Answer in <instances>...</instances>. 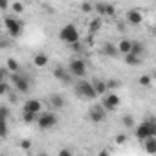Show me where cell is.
<instances>
[{"mask_svg": "<svg viewBox=\"0 0 156 156\" xmlns=\"http://www.w3.org/2000/svg\"><path fill=\"white\" fill-rule=\"evenodd\" d=\"M147 136H156V121H154L152 118L136 127V138H138L140 141H143Z\"/></svg>", "mask_w": 156, "mask_h": 156, "instance_id": "cell-1", "label": "cell"}, {"mask_svg": "<svg viewBox=\"0 0 156 156\" xmlns=\"http://www.w3.org/2000/svg\"><path fill=\"white\" fill-rule=\"evenodd\" d=\"M59 39L64 42V44H72V42H77L81 41L79 37V31H77V28L73 24H66L61 31H59Z\"/></svg>", "mask_w": 156, "mask_h": 156, "instance_id": "cell-2", "label": "cell"}, {"mask_svg": "<svg viewBox=\"0 0 156 156\" xmlns=\"http://www.w3.org/2000/svg\"><path fill=\"white\" fill-rule=\"evenodd\" d=\"M11 83H13V87L20 92V94H28L30 92V77L28 75H24V73H20V72H13V75H11Z\"/></svg>", "mask_w": 156, "mask_h": 156, "instance_id": "cell-3", "label": "cell"}, {"mask_svg": "<svg viewBox=\"0 0 156 156\" xmlns=\"http://www.w3.org/2000/svg\"><path fill=\"white\" fill-rule=\"evenodd\" d=\"M4 26H6L9 37H11V39H17V37H20V33H22L24 22H20V20H17V19H13V17H6V19H4Z\"/></svg>", "mask_w": 156, "mask_h": 156, "instance_id": "cell-4", "label": "cell"}, {"mask_svg": "<svg viewBox=\"0 0 156 156\" xmlns=\"http://www.w3.org/2000/svg\"><path fill=\"white\" fill-rule=\"evenodd\" d=\"M75 94L79 96V98H85V99H94V98H98V94H96L92 83H88V81H85V79L77 83V87H75Z\"/></svg>", "mask_w": 156, "mask_h": 156, "instance_id": "cell-5", "label": "cell"}, {"mask_svg": "<svg viewBox=\"0 0 156 156\" xmlns=\"http://www.w3.org/2000/svg\"><path fill=\"white\" fill-rule=\"evenodd\" d=\"M57 116L53 112H42L41 116H37V125L42 129V130H50L57 125Z\"/></svg>", "mask_w": 156, "mask_h": 156, "instance_id": "cell-6", "label": "cell"}, {"mask_svg": "<svg viewBox=\"0 0 156 156\" xmlns=\"http://www.w3.org/2000/svg\"><path fill=\"white\" fill-rule=\"evenodd\" d=\"M68 72L72 73V77H85L87 73V62L83 59H72L70 64H68Z\"/></svg>", "mask_w": 156, "mask_h": 156, "instance_id": "cell-7", "label": "cell"}, {"mask_svg": "<svg viewBox=\"0 0 156 156\" xmlns=\"http://www.w3.org/2000/svg\"><path fill=\"white\" fill-rule=\"evenodd\" d=\"M103 96H105V98H103V101H101L103 108H105L107 112H114V110L119 107V96H118V94H114L112 90H110L108 94L105 92Z\"/></svg>", "mask_w": 156, "mask_h": 156, "instance_id": "cell-8", "label": "cell"}, {"mask_svg": "<svg viewBox=\"0 0 156 156\" xmlns=\"http://www.w3.org/2000/svg\"><path fill=\"white\" fill-rule=\"evenodd\" d=\"M88 118H90L92 123H101V121H105V118H107V110L103 108V105H94V107H90V110H88Z\"/></svg>", "mask_w": 156, "mask_h": 156, "instance_id": "cell-9", "label": "cell"}, {"mask_svg": "<svg viewBox=\"0 0 156 156\" xmlns=\"http://www.w3.org/2000/svg\"><path fill=\"white\" fill-rule=\"evenodd\" d=\"M53 77L55 79H59V81H62V83H72V73L66 70V68H62V66H55L53 68Z\"/></svg>", "mask_w": 156, "mask_h": 156, "instance_id": "cell-10", "label": "cell"}, {"mask_svg": "<svg viewBox=\"0 0 156 156\" xmlns=\"http://www.w3.org/2000/svg\"><path fill=\"white\" fill-rule=\"evenodd\" d=\"M127 22H129L130 26H140V24L143 22V15H141V11H138V9H130V11L127 13Z\"/></svg>", "mask_w": 156, "mask_h": 156, "instance_id": "cell-11", "label": "cell"}, {"mask_svg": "<svg viewBox=\"0 0 156 156\" xmlns=\"http://www.w3.org/2000/svg\"><path fill=\"white\" fill-rule=\"evenodd\" d=\"M24 110L26 112H33V114H39L42 110V103L39 99H28L24 103Z\"/></svg>", "mask_w": 156, "mask_h": 156, "instance_id": "cell-12", "label": "cell"}, {"mask_svg": "<svg viewBox=\"0 0 156 156\" xmlns=\"http://www.w3.org/2000/svg\"><path fill=\"white\" fill-rule=\"evenodd\" d=\"M101 53H103L105 57H116L119 51H118V46H116V44H112V42H105V44L101 46Z\"/></svg>", "mask_w": 156, "mask_h": 156, "instance_id": "cell-13", "label": "cell"}, {"mask_svg": "<svg viewBox=\"0 0 156 156\" xmlns=\"http://www.w3.org/2000/svg\"><path fill=\"white\" fill-rule=\"evenodd\" d=\"M48 101H50V105H51L55 110H59V108H62V107H64V98H62L61 94H51Z\"/></svg>", "mask_w": 156, "mask_h": 156, "instance_id": "cell-14", "label": "cell"}, {"mask_svg": "<svg viewBox=\"0 0 156 156\" xmlns=\"http://www.w3.org/2000/svg\"><path fill=\"white\" fill-rule=\"evenodd\" d=\"M143 145L149 154H156V136H147L143 140Z\"/></svg>", "mask_w": 156, "mask_h": 156, "instance_id": "cell-15", "label": "cell"}, {"mask_svg": "<svg viewBox=\"0 0 156 156\" xmlns=\"http://www.w3.org/2000/svg\"><path fill=\"white\" fill-rule=\"evenodd\" d=\"M48 62H50V59H48V55H46V53H42V51H41V53H37V55L33 57V64H35L37 68H44Z\"/></svg>", "mask_w": 156, "mask_h": 156, "instance_id": "cell-16", "label": "cell"}, {"mask_svg": "<svg viewBox=\"0 0 156 156\" xmlns=\"http://www.w3.org/2000/svg\"><path fill=\"white\" fill-rule=\"evenodd\" d=\"M129 53H134V55H138V57H143V53H145V44H141V42H138V41H132V46H130V51Z\"/></svg>", "mask_w": 156, "mask_h": 156, "instance_id": "cell-17", "label": "cell"}, {"mask_svg": "<svg viewBox=\"0 0 156 156\" xmlns=\"http://www.w3.org/2000/svg\"><path fill=\"white\" fill-rule=\"evenodd\" d=\"M130 46H132V41L125 37V39H121V41H119V44H118V51L125 55V53H129V51H130Z\"/></svg>", "mask_w": 156, "mask_h": 156, "instance_id": "cell-18", "label": "cell"}, {"mask_svg": "<svg viewBox=\"0 0 156 156\" xmlns=\"http://www.w3.org/2000/svg\"><path fill=\"white\" fill-rule=\"evenodd\" d=\"M92 87H94V90H96L98 96H103L105 92H108V90H107V85H105L103 79H96V81H92Z\"/></svg>", "mask_w": 156, "mask_h": 156, "instance_id": "cell-19", "label": "cell"}, {"mask_svg": "<svg viewBox=\"0 0 156 156\" xmlns=\"http://www.w3.org/2000/svg\"><path fill=\"white\" fill-rule=\"evenodd\" d=\"M141 61H143V57H138L134 53H125V62L130 66H138V64H141Z\"/></svg>", "mask_w": 156, "mask_h": 156, "instance_id": "cell-20", "label": "cell"}, {"mask_svg": "<svg viewBox=\"0 0 156 156\" xmlns=\"http://www.w3.org/2000/svg\"><path fill=\"white\" fill-rule=\"evenodd\" d=\"M101 24H103L101 19H92V20H90V26H88V28H90V33L99 31V30H101Z\"/></svg>", "mask_w": 156, "mask_h": 156, "instance_id": "cell-21", "label": "cell"}, {"mask_svg": "<svg viewBox=\"0 0 156 156\" xmlns=\"http://www.w3.org/2000/svg\"><path fill=\"white\" fill-rule=\"evenodd\" d=\"M6 68H9V72H19V70H20V64H19L15 59L9 57V59L6 61Z\"/></svg>", "mask_w": 156, "mask_h": 156, "instance_id": "cell-22", "label": "cell"}, {"mask_svg": "<svg viewBox=\"0 0 156 156\" xmlns=\"http://www.w3.org/2000/svg\"><path fill=\"white\" fill-rule=\"evenodd\" d=\"M37 116H39V114H33V112H26V110H24L22 121H24V123H33V121H37Z\"/></svg>", "mask_w": 156, "mask_h": 156, "instance_id": "cell-23", "label": "cell"}, {"mask_svg": "<svg viewBox=\"0 0 156 156\" xmlns=\"http://www.w3.org/2000/svg\"><path fill=\"white\" fill-rule=\"evenodd\" d=\"M121 123L127 127V129H132V127H136V121H134V118L130 116V114H127V116H123V119H121Z\"/></svg>", "mask_w": 156, "mask_h": 156, "instance_id": "cell-24", "label": "cell"}, {"mask_svg": "<svg viewBox=\"0 0 156 156\" xmlns=\"http://www.w3.org/2000/svg\"><path fill=\"white\" fill-rule=\"evenodd\" d=\"M9 132V127H8V119H0V138H6Z\"/></svg>", "mask_w": 156, "mask_h": 156, "instance_id": "cell-25", "label": "cell"}, {"mask_svg": "<svg viewBox=\"0 0 156 156\" xmlns=\"http://www.w3.org/2000/svg\"><path fill=\"white\" fill-rule=\"evenodd\" d=\"M11 112H9V107L6 105H0V119H9Z\"/></svg>", "mask_w": 156, "mask_h": 156, "instance_id": "cell-26", "label": "cell"}, {"mask_svg": "<svg viewBox=\"0 0 156 156\" xmlns=\"http://www.w3.org/2000/svg\"><path fill=\"white\" fill-rule=\"evenodd\" d=\"M138 83H140L141 87H151V85H152V79H151V75H141L140 79H138Z\"/></svg>", "mask_w": 156, "mask_h": 156, "instance_id": "cell-27", "label": "cell"}, {"mask_svg": "<svg viewBox=\"0 0 156 156\" xmlns=\"http://www.w3.org/2000/svg\"><path fill=\"white\" fill-rule=\"evenodd\" d=\"M94 11H98L99 17H105V2H98V4L94 6Z\"/></svg>", "mask_w": 156, "mask_h": 156, "instance_id": "cell-28", "label": "cell"}, {"mask_svg": "<svg viewBox=\"0 0 156 156\" xmlns=\"http://www.w3.org/2000/svg\"><path fill=\"white\" fill-rule=\"evenodd\" d=\"M8 77H9V70L4 68V66H0V83H2V81H8Z\"/></svg>", "mask_w": 156, "mask_h": 156, "instance_id": "cell-29", "label": "cell"}, {"mask_svg": "<svg viewBox=\"0 0 156 156\" xmlns=\"http://www.w3.org/2000/svg\"><path fill=\"white\" fill-rule=\"evenodd\" d=\"M11 9H13L15 13H24V4H22V2H13Z\"/></svg>", "mask_w": 156, "mask_h": 156, "instance_id": "cell-30", "label": "cell"}, {"mask_svg": "<svg viewBox=\"0 0 156 156\" xmlns=\"http://www.w3.org/2000/svg\"><path fill=\"white\" fill-rule=\"evenodd\" d=\"M105 15L114 17V15H116V8H114L112 4H105Z\"/></svg>", "mask_w": 156, "mask_h": 156, "instance_id": "cell-31", "label": "cell"}, {"mask_svg": "<svg viewBox=\"0 0 156 156\" xmlns=\"http://www.w3.org/2000/svg\"><path fill=\"white\" fill-rule=\"evenodd\" d=\"M105 85H107V90H114V88L119 87V83L116 79H108V81H105Z\"/></svg>", "mask_w": 156, "mask_h": 156, "instance_id": "cell-32", "label": "cell"}, {"mask_svg": "<svg viewBox=\"0 0 156 156\" xmlns=\"http://www.w3.org/2000/svg\"><path fill=\"white\" fill-rule=\"evenodd\" d=\"M81 11H83V13H90V11H94V6H92L90 2H83V4H81Z\"/></svg>", "mask_w": 156, "mask_h": 156, "instance_id": "cell-33", "label": "cell"}, {"mask_svg": "<svg viewBox=\"0 0 156 156\" xmlns=\"http://www.w3.org/2000/svg\"><path fill=\"white\" fill-rule=\"evenodd\" d=\"M8 92H9V83L2 81V83H0V96H4V94H8Z\"/></svg>", "mask_w": 156, "mask_h": 156, "instance_id": "cell-34", "label": "cell"}, {"mask_svg": "<svg viewBox=\"0 0 156 156\" xmlns=\"http://www.w3.org/2000/svg\"><path fill=\"white\" fill-rule=\"evenodd\" d=\"M114 141H116L118 145H123V143L127 141V134H118V136L114 138Z\"/></svg>", "mask_w": 156, "mask_h": 156, "instance_id": "cell-35", "label": "cell"}, {"mask_svg": "<svg viewBox=\"0 0 156 156\" xmlns=\"http://www.w3.org/2000/svg\"><path fill=\"white\" fill-rule=\"evenodd\" d=\"M11 46V41L8 37H0V48H9Z\"/></svg>", "mask_w": 156, "mask_h": 156, "instance_id": "cell-36", "label": "cell"}, {"mask_svg": "<svg viewBox=\"0 0 156 156\" xmlns=\"http://www.w3.org/2000/svg\"><path fill=\"white\" fill-rule=\"evenodd\" d=\"M20 149L30 151V149H31V141H30V140H22V141H20Z\"/></svg>", "mask_w": 156, "mask_h": 156, "instance_id": "cell-37", "label": "cell"}, {"mask_svg": "<svg viewBox=\"0 0 156 156\" xmlns=\"http://www.w3.org/2000/svg\"><path fill=\"white\" fill-rule=\"evenodd\" d=\"M9 8V0H0V11H6Z\"/></svg>", "mask_w": 156, "mask_h": 156, "instance_id": "cell-38", "label": "cell"}, {"mask_svg": "<svg viewBox=\"0 0 156 156\" xmlns=\"http://www.w3.org/2000/svg\"><path fill=\"white\" fill-rule=\"evenodd\" d=\"M70 154H72L70 149H62V151H59V156H70Z\"/></svg>", "mask_w": 156, "mask_h": 156, "instance_id": "cell-39", "label": "cell"}, {"mask_svg": "<svg viewBox=\"0 0 156 156\" xmlns=\"http://www.w3.org/2000/svg\"><path fill=\"white\" fill-rule=\"evenodd\" d=\"M8 96H9V99H11V103H17V96H15V94H9V92H8Z\"/></svg>", "mask_w": 156, "mask_h": 156, "instance_id": "cell-40", "label": "cell"}]
</instances>
